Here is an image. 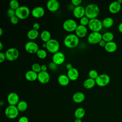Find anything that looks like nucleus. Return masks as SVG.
I'll list each match as a JSON object with an SVG mask.
<instances>
[{
    "label": "nucleus",
    "instance_id": "nucleus-1",
    "mask_svg": "<svg viewBox=\"0 0 122 122\" xmlns=\"http://www.w3.org/2000/svg\"><path fill=\"white\" fill-rule=\"evenodd\" d=\"M85 16L90 20L96 18L99 14V8L95 4L92 3L88 5L85 8Z\"/></svg>",
    "mask_w": 122,
    "mask_h": 122
},
{
    "label": "nucleus",
    "instance_id": "nucleus-2",
    "mask_svg": "<svg viewBox=\"0 0 122 122\" xmlns=\"http://www.w3.org/2000/svg\"><path fill=\"white\" fill-rule=\"evenodd\" d=\"M64 45L69 48L76 47L79 43V38L74 34H70L66 36L63 41Z\"/></svg>",
    "mask_w": 122,
    "mask_h": 122
},
{
    "label": "nucleus",
    "instance_id": "nucleus-3",
    "mask_svg": "<svg viewBox=\"0 0 122 122\" xmlns=\"http://www.w3.org/2000/svg\"><path fill=\"white\" fill-rule=\"evenodd\" d=\"M19 111L15 105H9L5 110V115L9 119H14L16 118L19 113Z\"/></svg>",
    "mask_w": 122,
    "mask_h": 122
},
{
    "label": "nucleus",
    "instance_id": "nucleus-4",
    "mask_svg": "<svg viewBox=\"0 0 122 122\" xmlns=\"http://www.w3.org/2000/svg\"><path fill=\"white\" fill-rule=\"evenodd\" d=\"M88 27L92 32H99L102 29L103 26L102 21L95 18L90 20Z\"/></svg>",
    "mask_w": 122,
    "mask_h": 122
},
{
    "label": "nucleus",
    "instance_id": "nucleus-5",
    "mask_svg": "<svg viewBox=\"0 0 122 122\" xmlns=\"http://www.w3.org/2000/svg\"><path fill=\"white\" fill-rule=\"evenodd\" d=\"M30 14L29 8L25 6H20L16 10V16L20 20L27 19Z\"/></svg>",
    "mask_w": 122,
    "mask_h": 122
},
{
    "label": "nucleus",
    "instance_id": "nucleus-6",
    "mask_svg": "<svg viewBox=\"0 0 122 122\" xmlns=\"http://www.w3.org/2000/svg\"><path fill=\"white\" fill-rule=\"evenodd\" d=\"M46 43L47 50L51 53H55L59 51L60 44L59 42L55 39H51Z\"/></svg>",
    "mask_w": 122,
    "mask_h": 122
},
{
    "label": "nucleus",
    "instance_id": "nucleus-7",
    "mask_svg": "<svg viewBox=\"0 0 122 122\" xmlns=\"http://www.w3.org/2000/svg\"><path fill=\"white\" fill-rule=\"evenodd\" d=\"M77 26V22L74 20L71 19L65 20L62 24L63 29L67 32H72L75 31Z\"/></svg>",
    "mask_w": 122,
    "mask_h": 122
},
{
    "label": "nucleus",
    "instance_id": "nucleus-8",
    "mask_svg": "<svg viewBox=\"0 0 122 122\" xmlns=\"http://www.w3.org/2000/svg\"><path fill=\"white\" fill-rule=\"evenodd\" d=\"M110 81V76L106 74L99 75L95 79L96 84L100 87H104L108 85Z\"/></svg>",
    "mask_w": 122,
    "mask_h": 122
},
{
    "label": "nucleus",
    "instance_id": "nucleus-9",
    "mask_svg": "<svg viewBox=\"0 0 122 122\" xmlns=\"http://www.w3.org/2000/svg\"><path fill=\"white\" fill-rule=\"evenodd\" d=\"M5 54L6 59L12 61L17 59L19 55V52L16 48H10L6 51Z\"/></svg>",
    "mask_w": 122,
    "mask_h": 122
},
{
    "label": "nucleus",
    "instance_id": "nucleus-10",
    "mask_svg": "<svg viewBox=\"0 0 122 122\" xmlns=\"http://www.w3.org/2000/svg\"><path fill=\"white\" fill-rule=\"evenodd\" d=\"M102 39V35L99 32H92L88 37V41L92 44L99 43Z\"/></svg>",
    "mask_w": 122,
    "mask_h": 122
},
{
    "label": "nucleus",
    "instance_id": "nucleus-11",
    "mask_svg": "<svg viewBox=\"0 0 122 122\" xmlns=\"http://www.w3.org/2000/svg\"><path fill=\"white\" fill-rule=\"evenodd\" d=\"M25 49L27 52L30 53H36L38 51V45L35 42L30 41L27 42L25 45Z\"/></svg>",
    "mask_w": 122,
    "mask_h": 122
},
{
    "label": "nucleus",
    "instance_id": "nucleus-12",
    "mask_svg": "<svg viewBox=\"0 0 122 122\" xmlns=\"http://www.w3.org/2000/svg\"><path fill=\"white\" fill-rule=\"evenodd\" d=\"M52 62L58 65H61L62 64L65 60V55L62 52L58 51L54 54L52 56Z\"/></svg>",
    "mask_w": 122,
    "mask_h": 122
},
{
    "label": "nucleus",
    "instance_id": "nucleus-13",
    "mask_svg": "<svg viewBox=\"0 0 122 122\" xmlns=\"http://www.w3.org/2000/svg\"><path fill=\"white\" fill-rule=\"evenodd\" d=\"M19 95L15 92H12L10 93L7 96V101L10 105H15L20 102Z\"/></svg>",
    "mask_w": 122,
    "mask_h": 122
},
{
    "label": "nucleus",
    "instance_id": "nucleus-14",
    "mask_svg": "<svg viewBox=\"0 0 122 122\" xmlns=\"http://www.w3.org/2000/svg\"><path fill=\"white\" fill-rule=\"evenodd\" d=\"M50 80V76L49 73L46 71H41L38 74V80L42 84L48 83Z\"/></svg>",
    "mask_w": 122,
    "mask_h": 122
},
{
    "label": "nucleus",
    "instance_id": "nucleus-15",
    "mask_svg": "<svg viewBox=\"0 0 122 122\" xmlns=\"http://www.w3.org/2000/svg\"><path fill=\"white\" fill-rule=\"evenodd\" d=\"M73 14L75 18L81 19L82 17L85 16V8L81 6L75 7L73 10Z\"/></svg>",
    "mask_w": 122,
    "mask_h": 122
},
{
    "label": "nucleus",
    "instance_id": "nucleus-16",
    "mask_svg": "<svg viewBox=\"0 0 122 122\" xmlns=\"http://www.w3.org/2000/svg\"><path fill=\"white\" fill-rule=\"evenodd\" d=\"M31 14L33 17L36 18H40L44 16L45 14V10L43 7L38 6L32 9Z\"/></svg>",
    "mask_w": 122,
    "mask_h": 122
},
{
    "label": "nucleus",
    "instance_id": "nucleus-17",
    "mask_svg": "<svg viewBox=\"0 0 122 122\" xmlns=\"http://www.w3.org/2000/svg\"><path fill=\"white\" fill-rule=\"evenodd\" d=\"M48 10L51 12H55L59 8V3L57 0H50L46 4Z\"/></svg>",
    "mask_w": 122,
    "mask_h": 122
},
{
    "label": "nucleus",
    "instance_id": "nucleus-18",
    "mask_svg": "<svg viewBox=\"0 0 122 122\" xmlns=\"http://www.w3.org/2000/svg\"><path fill=\"white\" fill-rule=\"evenodd\" d=\"M75 31L76 35L79 38H83L87 34L88 30L86 26L80 24L78 25Z\"/></svg>",
    "mask_w": 122,
    "mask_h": 122
},
{
    "label": "nucleus",
    "instance_id": "nucleus-19",
    "mask_svg": "<svg viewBox=\"0 0 122 122\" xmlns=\"http://www.w3.org/2000/svg\"><path fill=\"white\" fill-rule=\"evenodd\" d=\"M121 9V4L118 1H115L111 2L109 6V11L112 13L115 14L118 13Z\"/></svg>",
    "mask_w": 122,
    "mask_h": 122
},
{
    "label": "nucleus",
    "instance_id": "nucleus-20",
    "mask_svg": "<svg viewBox=\"0 0 122 122\" xmlns=\"http://www.w3.org/2000/svg\"><path fill=\"white\" fill-rule=\"evenodd\" d=\"M67 75L69 78L70 80L72 81H76L79 77L78 71L76 68H72V69L68 70Z\"/></svg>",
    "mask_w": 122,
    "mask_h": 122
},
{
    "label": "nucleus",
    "instance_id": "nucleus-21",
    "mask_svg": "<svg viewBox=\"0 0 122 122\" xmlns=\"http://www.w3.org/2000/svg\"><path fill=\"white\" fill-rule=\"evenodd\" d=\"M38 73L32 70L27 71L25 75V78L27 80L30 81H33L38 79Z\"/></svg>",
    "mask_w": 122,
    "mask_h": 122
},
{
    "label": "nucleus",
    "instance_id": "nucleus-22",
    "mask_svg": "<svg viewBox=\"0 0 122 122\" xmlns=\"http://www.w3.org/2000/svg\"><path fill=\"white\" fill-rule=\"evenodd\" d=\"M85 99V95L82 92H77L75 93L72 96V100L74 102L79 103L84 101Z\"/></svg>",
    "mask_w": 122,
    "mask_h": 122
},
{
    "label": "nucleus",
    "instance_id": "nucleus-23",
    "mask_svg": "<svg viewBox=\"0 0 122 122\" xmlns=\"http://www.w3.org/2000/svg\"><path fill=\"white\" fill-rule=\"evenodd\" d=\"M117 46L116 43L113 41H110L106 42L104 47L105 50L108 52H113L117 50Z\"/></svg>",
    "mask_w": 122,
    "mask_h": 122
},
{
    "label": "nucleus",
    "instance_id": "nucleus-24",
    "mask_svg": "<svg viewBox=\"0 0 122 122\" xmlns=\"http://www.w3.org/2000/svg\"><path fill=\"white\" fill-rule=\"evenodd\" d=\"M58 81L61 85L62 86H66L69 84L70 82V79L67 75L61 74L58 77Z\"/></svg>",
    "mask_w": 122,
    "mask_h": 122
},
{
    "label": "nucleus",
    "instance_id": "nucleus-25",
    "mask_svg": "<svg viewBox=\"0 0 122 122\" xmlns=\"http://www.w3.org/2000/svg\"><path fill=\"white\" fill-rule=\"evenodd\" d=\"M96 84L95 80L89 78L86 79L83 83V87L87 89H90L93 88Z\"/></svg>",
    "mask_w": 122,
    "mask_h": 122
},
{
    "label": "nucleus",
    "instance_id": "nucleus-26",
    "mask_svg": "<svg viewBox=\"0 0 122 122\" xmlns=\"http://www.w3.org/2000/svg\"><path fill=\"white\" fill-rule=\"evenodd\" d=\"M40 38L42 41L44 43H46L51 39V33L48 30H44L41 32L40 34Z\"/></svg>",
    "mask_w": 122,
    "mask_h": 122
},
{
    "label": "nucleus",
    "instance_id": "nucleus-27",
    "mask_svg": "<svg viewBox=\"0 0 122 122\" xmlns=\"http://www.w3.org/2000/svg\"><path fill=\"white\" fill-rule=\"evenodd\" d=\"M85 114V111L83 108L79 107L77 108L74 112V116L76 119H81Z\"/></svg>",
    "mask_w": 122,
    "mask_h": 122
},
{
    "label": "nucleus",
    "instance_id": "nucleus-28",
    "mask_svg": "<svg viewBox=\"0 0 122 122\" xmlns=\"http://www.w3.org/2000/svg\"><path fill=\"white\" fill-rule=\"evenodd\" d=\"M114 23V20L111 17H107L103 20L102 24L103 27L105 28H109L112 26Z\"/></svg>",
    "mask_w": 122,
    "mask_h": 122
},
{
    "label": "nucleus",
    "instance_id": "nucleus-29",
    "mask_svg": "<svg viewBox=\"0 0 122 122\" xmlns=\"http://www.w3.org/2000/svg\"><path fill=\"white\" fill-rule=\"evenodd\" d=\"M39 33L38 30L32 29L28 31L27 36L29 39L30 40H34L37 38V37L39 36Z\"/></svg>",
    "mask_w": 122,
    "mask_h": 122
},
{
    "label": "nucleus",
    "instance_id": "nucleus-30",
    "mask_svg": "<svg viewBox=\"0 0 122 122\" xmlns=\"http://www.w3.org/2000/svg\"><path fill=\"white\" fill-rule=\"evenodd\" d=\"M18 110L20 112L25 111L28 108V103L25 101H20L16 105Z\"/></svg>",
    "mask_w": 122,
    "mask_h": 122
},
{
    "label": "nucleus",
    "instance_id": "nucleus-31",
    "mask_svg": "<svg viewBox=\"0 0 122 122\" xmlns=\"http://www.w3.org/2000/svg\"><path fill=\"white\" fill-rule=\"evenodd\" d=\"M102 38L106 42H110L112 41L114 38V35L113 33L111 32H106L102 35Z\"/></svg>",
    "mask_w": 122,
    "mask_h": 122
},
{
    "label": "nucleus",
    "instance_id": "nucleus-32",
    "mask_svg": "<svg viewBox=\"0 0 122 122\" xmlns=\"http://www.w3.org/2000/svg\"><path fill=\"white\" fill-rule=\"evenodd\" d=\"M36 54L37 56L41 59H43L46 58L47 55V53L46 51L43 49H39L38 51L37 52Z\"/></svg>",
    "mask_w": 122,
    "mask_h": 122
},
{
    "label": "nucleus",
    "instance_id": "nucleus-33",
    "mask_svg": "<svg viewBox=\"0 0 122 122\" xmlns=\"http://www.w3.org/2000/svg\"><path fill=\"white\" fill-rule=\"evenodd\" d=\"M10 9L14 10L18 9L20 6L19 2L16 0H11L10 2Z\"/></svg>",
    "mask_w": 122,
    "mask_h": 122
},
{
    "label": "nucleus",
    "instance_id": "nucleus-34",
    "mask_svg": "<svg viewBox=\"0 0 122 122\" xmlns=\"http://www.w3.org/2000/svg\"><path fill=\"white\" fill-rule=\"evenodd\" d=\"M31 69L32 71H34L36 72L37 73H39L41 71V66L39 63H33L31 66Z\"/></svg>",
    "mask_w": 122,
    "mask_h": 122
},
{
    "label": "nucleus",
    "instance_id": "nucleus-35",
    "mask_svg": "<svg viewBox=\"0 0 122 122\" xmlns=\"http://www.w3.org/2000/svg\"><path fill=\"white\" fill-rule=\"evenodd\" d=\"M88 75H89V78L94 80H95L97 78V77L99 76L98 72L95 70H92L90 71L89 72Z\"/></svg>",
    "mask_w": 122,
    "mask_h": 122
},
{
    "label": "nucleus",
    "instance_id": "nucleus-36",
    "mask_svg": "<svg viewBox=\"0 0 122 122\" xmlns=\"http://www.w3.org/2000/svg\"><path fill=\"white\" fill-rule=\"evenodd\" d=\"M90 21V19H89L86 16H84L80 19V22L81 25L86 26V25H88L89 22Z\"/></svg>",
    "mask_w": 122,
    "mask_h": 122
},
{
    "label": "nucleus",
    "instance_id": "nucleus-37",
    "mask_svg": "<svg viewBox=\"0 0 122 122\" xmlns=\"http://www.w3.org/2000/svg\"><path fill=\"white\" fill-rule=\"evenodd\" d=\"M7 14L8 16L11 18V17L16 16V10L10 8L7 10Z\"/></svg>",
    "mask_w": 122,
    "mask_h": 122
},
{
    "label": "nucleus",
    "instance_id": "nucleus-38",
    "mask_svg": "<svg viewBox=\"0 0 122 122\" xmlns=\"http://www.w3.org/2000/svg\"><path fill=\"white\" fill-rule=\"evenodd\" d=\"M19 19L16 16H15L10 18V21L11 23L13 24H17L19 22Z\"/></svg>",
    "mask_w": 122,
    "mask_h": 122
},
{
    "label": "nucleus",
    "instance_id": "nucleus-39",
    "mask_svg": "<svg viewBox=\"0 0 122 122\" xmlns=\"http://www.w3.org/2000/svg\"><path fill=\"white\" fill-rule=\"evenodd\" d=\"M49 67L50 69L52 71H55L57 69V65L54 63L53 62H50L49 64Z\"/></svg>",
    "mask_w": 122,
    "mask_h": 122
},
{
    "label": "nucleus",
    "instance_id": "nucleus-40",
    "mask_svg": "<svg viewBox=\"0 0 122 122\" xmlns=\"http://www.w3.org/2000/svg\"><path fill=\"white\" fill-rule=\"evenodd\" d=\"M81 1H82L81 0H71V2L72 4L76 7L80 6V5L81 4Z\"/></svg>",
    "mask_w": 122,
    "mask_h": 122
},
{
    "label": "nucleus",
    "instance_id": "nucleus-41",
    "mask_svg": "<svg viewBox=\"0 0 122 122\" xmlns=\"http://www.w3.org/2000/svg\"><path fill=\"white\" fill-rule=\"evenodd\" d=\"M18 122H29V119L27 117L22 116L19 118Z\"/></svg>",
    "mask_w": 122,
    "mask_h": 122
},
{
    "label": "nucleus",
    "instance_id": "nucleus-42",
    "mask_svg": "<svg viewBox=\"0 0 122 122\" xmlns=\"http://www.w3.org/2000/svg\"><path fill=\"white\" fill-rule=\"evenodd\" d=\"M6 59L5 54L2 52H0V62H3Z\"/></svg>",
    "mask_w": 122,
    "mask_h": 122
},
{
    "label": "nucleus",
    "instance_id": "nucleus-43",
    "mask_svg": "<svg viewBox=\"0 0 122 122\" xmlns=\"http://www.w3.org/2000/svg\"><path fill=\"white\" fill-rule=\"evenodd\" d=\"M40 28V25L39 23L38 22H35L33 24V29L36 30H38Z\"/></svg>",
    "mask_w": 122,
    "mask_h": 122
},
{
    "label": "nucleus",
    "instance_id": "nucleus-44",
    "mask_svg": "<svg viewBox=\"0 0 122 122\" xmlns=\"http://www.w3.org/2000/svg\"><path fill=\"white\" fill-rule=\"evenodd\" d=\"M106 42L104 40H103L102 39V40L99 42V45H100L101 47H104L105 46V45H106Z\"/></svg>",
    "mask_w": 122,
    "mask_h": 122
},
{
    "label": "nucleus",
    "instance_id": "nucleus-45",
    "mask_svg": "<svg viewBox=\"0 0 122 122\" xmlns=\"http://www.w3.org/2000/svg\"><path fill=\"white\" fill-rule=\"evenodd\" d=\"M47 69V67L45 65L42 64V65H41V71H46Z\"/></svg>",
    "mask_w": 122,
    "mask_h": 122
},
{
    "label": "nucleus",
    "instance_id": "nucleus-46",
    "mask_svg": "<svg viewBox=\"0 0 122 122\" xmlns=\"http://www.w3.org/2000/svg\"><path fill=\"white\" fill-rule=\"evenodd\" d=\"M66 68L68 69V70H69L71 69H72L73 67L72 66V65L71 64V63H68L67 65H66Z\"/></svg>",
    "mask_w": 122,
    "mask_h": 122
},
{
    "label": "nucleus",
    "instance_id": "nucleus-47",
    "mask_svg": "<svg viewBox=\"0 0 122 122\" xmlns=\"http://www.w3.org/2000/svg\"><path fill=\"white\" fill-rule=\"evenodd\" d=\"M118 30L119 31L122 33V22H121L119 25V26H118Z\"/></svg>",
    "mask_w": 122,
    "mask_h": 122
},
{
    "label": "nucleus",
    "instance_id": "nucleus-48",
    "mask_svg": "<svg viewBox=\"0 0 122 122\" xmlns=\"http://www.w3.org/2000/svg\"><path fill=\"white\" fill-rule=\"evenodd\" d=\"M74 122H82V121L80 119H75Z\"/></svg>",
    "mask_w": 122,
    "mask_h": 122
},
{
    "label": "nucleus",
    "instance_id": "nucleus-49",
    "mask_svg": "<svg viewBox=\"0 0 122 122\" xmlns=\"http://www.w3.org/2000/svg\"><path fill=\"white\" fill-rule=\"evenodd\" d=\"M3 48V45L1 41H0V51H1Z\"/></svg>",
    "mask_w": 122,
    "mask_h": 122
},
{
    "label": "nucleus",
    "instance_id": "nucleus-50",
    "mask_svg": "<svg viewBox=\"0 0 122 122\" xmlns=\"http://www.w3.org/2000/svg\"><path fill=\"white\" fill-rule=\"evenodd\" d=\"M3 33V30L1 28H0V36H1Z\"/></svg>",
    "mask_w": 122,
    "mask_h": 122
},
{
    "label": "nucleus",
    "instance_id": "nucleus-51",
    "mask_svg": "<svg viewBox=\"0 0 122 122\" xmlns=\"http://www.w3.org/2000/svg\"><path fill=\"white\" fill-rule=\"evenodd\" d=\"M42 47L43 48H46V43H44L43 44H42Z\"/></svg>",
    "mask_w": 122,
    "mask_h": 122
},
{
    "label": "nucleus",
    "instance_id": "nucleus-52",
    "mask_svg": "<svg viewBox=\"0 0 122 122\" xmlns=\"http://www.w3.org/2000/svg\"><path fill=\"white\" fill-rule=\"evenodd\" d=\"M67 122V121H65V122Z\"/></svg>",
    "mask_w": 122,
    "mask_h": 122
}]
</instances>
